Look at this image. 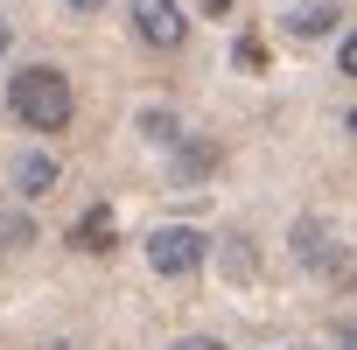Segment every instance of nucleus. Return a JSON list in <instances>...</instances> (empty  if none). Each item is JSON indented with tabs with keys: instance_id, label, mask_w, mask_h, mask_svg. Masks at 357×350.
<instances>
[{
	"instance_id": "2eb2a0df",
	"label": "nucleus",
	"mask_w": 357,
	"mask_h": 350,
	"mask_svg": "<svg viewBox=\"0 0 357 350\" xmlns=\"http://www.w3.org/2000/svg\"><path fill=\"white\" fill-rule=\"evenodd\" d=\"M231 8H238V0H204V15H211V22H218V15H231Z\"/></svg>"
},
{
	"instance_id": "9d476101",
	"label": "nucleus",
	"mask_w": 357,
	"mask_h": 350,
	"mask_svg": "<svg viewBox=\"0 0 357 350\" xmlns=\"http://www.w3.org/2000/svg\"><path fill=\"white\" fill-rule=\"evenodd\" d=\"M0 238H8V245L22 252V245H36V225H29L22 211H8V218H0Z\"/></svg>"
},
{
	"instance_id": "dca6fc26",
	"label": "nucleus",
	"mask_w": 357,
	"mask_h": 350,
	"mask_svg": "<svg viewBox=\"0 0 357 350\" xmlns=\"http://www.w3.org/2000/svg\"><path fill=\"white\" fill-rule=\"evenodd\" d=\"M336 350H350V322H336Z\"/></svg>"
},
{
	"instance_id": "1a4fd4ad",
	"label": "nucleus",
	"mask_w": 357,
	"mask_h": 350,
	"mask_svg": "<svg viewBox=\"0 0 357 350\" xmlns=\"http://www.w3.org/2000/svg\"><path fill=\"white\" fill-rule=\"evenodd\" d=\"M140 133H147L154 147H168V140L183 133V126H175V112H140Z\"/></svg>"
},
{
	"instance_id": "a211bd4d",
	"label": "nucleus",
	"mask_w": 357,
	"mask_h": 350,
	"mask_svg": "<svg viewBox=\"0 0 357 350\" xmlns=\"http://www.w3.org/2000/svg\"><path fill=\"white\" fill-rule=\"evenodd\" d=\"M56 350H70V343H56Z\"/></svg>"
},
{
	"instance_id": "6e6552de",
	"label": "nucleus",
	"mask_w": 357,
	"mask_h": 350,
	"mask_svg": "<svg viewBox=\"0 0 357 350\" xmlns=\"http://www.w3.org/2000/svg\"><path fill=\"white\" fill-rule=\"evenodd\" d=\"M336 22H343V15L329 8V0H308V8H294V15H287V36H329Z\"/></svg>"
},
{
	"instance_id": "f3484780",
	"label": "nucleus",
	"mask_w": 357,
	"mask_h": 350,
	"mask_svg": "<svg viewBox=\"0 0 357 350\" xmlns=\"http://www.w3.org/2000/svg\"><path fill=\"white\" fill-rule=\"evenodd\" d=\"M8 43H15V29H8V15H0V50H8Z\"/></svg>"
},
{
	"instance_id": "f257e3e1",
	"label": "nucleus",
	"mask_w": 357,
	"mask_h": 350,
	"mask_svg": "<svg viewBox=\"0 0 357 350\" xmlns=\"http://www.w3.org/2000/svg\"><path fill=\"white\" fill-rule=\"evenodd\" d=\"M8 105H15V119L29 133H63L70 112H77V91H70V77L56 63H29V70L8 77Z\"/></svg>"
},
{
	"instance_id": "39448f33",
	"label": "nucleus",
	"mask_w": 357,
	"mask_h": 350,
	"mask_svg": "<svg viewBox=\"0 0 357 350\" xmlns=\"http://www.w3.org/2000/svg\"><path fill=\"white\" fill-rule=\"evenodd\" d=\"M168 147H175V190H197L204 175L218 168V140H190V133H175Z\"/></svg>"
},
{
	"instance_id": "423d86ee",
	"label": "nucleus",
	"mask_w": 357,
	"mask_h": 350,
	"mask_svg": "<svg viewBox=\"0 0 357 350\" xmlns=\"http://www.w3.org/2000/svg\"><path fill=\"white\" fill-rule=\"evenodd\" d=\"M50 190H56V154H22V161H15V197L36 204V197H50Z\"/></svg>"
},
{
	"instance_id": "20e7f679",
	"label": "nucleus",
	"mask_w": 357,
	"mask_h": 350,
	"mask_svg": "<svg viewBox=\"0 0 357 350\" xmlns=\"http://www.w3.org/2000/svg\"><path fill=\"white\" fill-rule=\"evenodd\" d=\"M133 36H140L147 50H183L190 22H183L175 0H133Z\"/></svg>"
},
{
	"instance_id": "9b49d317",
	"label": "nucleus",
	"mask_w": 357,
	"mask_h": 350,
	"mask_svg": "<svg viewBox=\"0 0 357 350\" xmlns=\"http://www.w3.org/2000/svg\"><path fill=\"white\" fill-rule=\"evenodd\" d=\"M231 56H238V70H266V50H259V43H252V36H245V43H238V50H231Z\"/></svg>"
},
{
	"instance_id": "4468645a",
	"label": "nucleus",
	"mask_w": 357,
	"mask_h": 350,
	"mask_svg": "<svg viewBox=\"0 0 357 350\" xmlns=\"http://www.w3.org/2000/svg\"><path fill=\"white\" fill-rule=\"evenodd\" d=\"M63 8H70V15H98V8H105V0H63Z\"/></svg>"
},
{
	"instance_id": "f03ea898",
	"label": "nucleus",
	"mask_w": 357,
	"mask_h": 350,
	"mask_svg": "<svg viewBox=\"0 0 357 350\" xmlns=\"http://www.w3.org/2000/svg\"><path fill=\"white\" fill-rule=\"evenodd\" d=\"M204 259H211V238L190 231V225H161V231L147 238V266H154L161 280H183V273H197Z\"/></svg>"
},
{
	"instance_id": "ddd939ff",
	"label": "nucleus",
	"mask_w": 357,
	"mask_h": 350,
	"mask_svg": "<svg viewBox=\"0 0 357 350\" xmlns=\"http://www.w3.org/2000/svg\"><path fill=\"white\" fill-rule=\"evenodd\" d=\"M168 350H225L218 336H183V343H168Z\"/></svg>"
},
{
	"instance_id": "0eeeda50",
	"label": "nucleus",
	"mask_w": 357,
	"mask_h": 350,
	"mask_svg": "<svg viewBox=\"0 0 357 350\" xmlns=\"http://www.w3.org/2000/svg\"><path fill=\"white\" fill-rule=\"evenodd\" d=\"M70 245H77V252H112V211L91 204V211L70 225Z\"/></svg>"
},
{
	"instance_id": "f8f14e48",
	"label": "nucleus",
	"mask_w": 357,
	"mask_h": 350,
	"mask_svg": "<svg viewBox=\"0 0 357 350\" xmlns=\"http://www.w3.org/2000/svg\"><path fill=\"white\" fill-rule=\"evenodd\" d=\"M231 273H238V280H252V252H245V238H231Z\"/></svg>"
},
{
	"instance_id": "7ed1b4c3",
	"label": "nucleus",
	"mask_w": 357,
	"mask_h": 350,
	"mask_svg": "<svg viewBox=\"0 0 357 350\" xmlns=\"http://www.w3.org/2000/svg\"><path fill=\"white\" fill-rule=\"evenodd\" d=\"M294 259H301L308 273H322V280L350 266V252H343V238H336V231H329L322 218H301V225H294Z\"/></svg>"
}]
</instances>
